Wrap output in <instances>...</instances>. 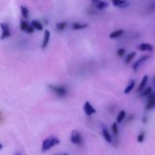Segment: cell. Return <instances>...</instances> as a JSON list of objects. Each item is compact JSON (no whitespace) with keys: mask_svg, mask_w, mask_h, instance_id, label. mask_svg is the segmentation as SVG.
<instances>
[{"mask_svg":"<svg viewBox=\"0 0 155 155\" xmlns=\"http://www.w3.org/2000/svg\"><path fill=\"white\" fill-rule=\"evenodd\" d=\"M60 143V140L56 137H48L43 141L42 145V151L43 152L48 151L55 145Z\"/></svg>","mask_w":155,"mask_h":155,"instance_id":"6da1fadb","label":"cell"},{"mask_svg":"<svg viewBox=\"0 0 155 155\" xmlns=\"http://www.w3.org/2000/svg\"><path fill=\"white\" fill-rule=\"evenodd\" d=\"M48 88L51 92H54L58 97H64L68 93V89L66 86H62V85L50 84L48 85Z\"/></svg>","mask_w":155,"mask_h":155,"instance_id":"7a4b0ae2","label":"cell"},{"mask_svg":"<svg viewBox=\"0 0 155 155\" xmlns=\"http://www.w3.org/2000/svg\"><path fill=\"white\" fill-rule=\"evenodd\" d=\"M0 27L2 29V35L1 37H0L2 40L9 38L12 36V33L10 31V27H9L8 24H7V23H1Z\"/></svg>","mask_w":155,"mask_h":155,"instance_id":"3957f363","label":"cell"},{"mask_svg":"<svg viewBox=\"0 0 155 155\" xmlns=\"http://www.w3.org/2000/svg\"><path fill=\"white\" fill-rule=\"evenodd\" d=\"M71 142L76 145H81L83 142V137L81 134L77 130L72 131L71 134Z\"/></svg>","mask_w":155,"mask_h":155,"instance_id":"277c9868","label":"cell"},{"mask_svg":"<svg viewBox=\"0 0 155 155\" xmlns=\"http://www.w3.org/2000/svg\"><path fill=\"white\" fill-rule=\"evenodd\" d=\"M83 110H84L85 114L87 116H92V114L96 113V110L94 108V107L91 104L89 101H86L85 102L84 105H83Z\"/></svg>","mask_w":155,"mask_h":155,"instance_id":"5b68a950","label":"cell"},{"mask_svg":"<svg viewBox=\"0 0 155 155\" xmlns=\"http://www.w3.org/2000/svg\"><path fill=\"white\" fill-rule=\"evenodd\" d=\"M145 108L146 110H152L155 108V92H151V95L148 97V102Z\"/></svg>","mask_w":155,"mask_h":155,"instance_id":"8992f818","label":"cell"},{"mask_svg":"<svg viewBox=\"0 0 155 155\" xmlns=\"http://www.w3.org/2000/svg\"><path fill=\"white\" fill-rule=\"evenodd\" d=\"M151 55H144L142 56V57H141L140 58L138 59V60L135 62L134 64L133 65V69L135 71H137L139 68L140 67V65L142 64H143L145 61H148L149 58H151Z\"/></svg>","mask_w":155,"mask_h":155,"instance_id":"52a82bcc","label":"cell"},{"mask_svg":"<svg viewBox=\"0 0 155 155\" xmlns=\"http://www.w3.org/2000/svg\"><path fill=\"white\" fill-rule=\"evenodd\" d=\"M50 36H51V33H50L49 30H45V32H44L43 41H42V45H41L42 49H45V48H46V47L48 46V43H49Z\"/></svg>","mask_w":155,"mask_h":155,"instance_id":"ba28073f","label":"cell"},{"mask_svg":"<svg viewBox=\"0 0 155 155\" xmlns=\"http://www.w3.org/2000/svg\"><path fill=\"white\" fill-rule=\"evenodd\" d=\"M101 132H102V135L104 139H105V141L108 143H111L112 142V138L111 136H110V133L108 132V130L107 129V127L102 124V128H101Z\"/></svg>","mask_w":155,"mask_h":155,"instance_id":"9c48e42d","label":"cell"},{"mask_svg":"<svg viewBox=\"0 0 155 155\" xmlns=\"http://www.w3.org/2000/svg\"><path fill=\"white\" fill-rule=\"evenodd\" d=\"M89 27V24L86 23H80V22H74L72 24V29L74 30H81L87 28Z\"/></svg>","mask_w":155,"mask_h":155,"instance_id":"30bf717a","label":"cell"},{"mask_svg":"<svg viewBox=\"0 0 155 155\" xmlns=\"http://www.w3.org/2000/svg\"><path fill=\"white\" fill-rule=\"evenodd\" d=\"M137 49L142 51H152L154 50V47L149 43H141L137 46Z\"/></svg>","mask_w":155,"mask_h":155,"instance_id":"8fae6325","label":"cell"},{"mask_svg":"<svg viewBox=\"0 0 155 155\" xmlns=\"http://www.w3.org/2000/svg\"><path fill=\"white\" fill-rule=\"evenodd\" d=\"M30 25L35 29V30H38V31H42L43 30V26H42V23L40 21H37V20H33L30 23Z\"/></svg>","mask_w":155,"mask_h":155,"instance_id":"7c38bea8","label":"cell"},{"mask_svg":"<svg viewBox=\"0 0 155 155\" xmlns=\"http://www.w3.org/2000/svg\"><path fill=\"white\" fill-rule=\"evenodd\" d=\"M112 3L114 6L119 8H124L129 5V3H127L125 0H112Z\"/></svg>","mask_w":155,"mask_h":155,"instance_id":"4fadbf2b","label":"cell"},{"mask_svg":"<svg viewBox=\"0 0 155 155\" xmlns=\"http://www.w3.org/2000/svg\"><path fill=\"white\" fill-rule=\"evenodd\" d=\"M148 81V76L144 75V77H142V81H141L140 84H139V88H138V92H142V91L145 89V86H146Z\"/></svg>","mask_w":155,"mask_h":155,"instance_id":"5bb4252c","label":"cell"},{"mask_svg":"<svg viewBox=\"0 0 155 155\" xmlns=\"http://www.w3.org/2000/svg\"><path fill=\"white\" fill-rule=\"evenodd\" d=\"M135 85H136V81L134 80H131L129 83L128 86L125 88L124 89V93L125 94H129L135 87Z\"/></svg>","mask_w":155,"mask_h":155,"instance_id":"9a60e30c","label":"cell"},{"mask_svg":"<svg viewBox=\"0 0 155 155\" xmlns=\"http://www.w3.org/2000/svg\"><path fill=\"white\" fill-rule=\"evenodd\" d=\"M124 30H115V31L112 32V33L110 34V36H109V37L112 39H116V38H118L120 37V36H122V35L124 34Z\"/></svg>","mask_w":155,"mask_h":155,"instance_id":"2e32d148","label":"cell"},{"mask_svg":"<svg viewBox=\"0 0 155 155\" xmlns=\"http://www.w3.org/2000/svg\"><path fill=\"white\" fill-rule=\"evenodd\" d=\"M126 116H127V113H126L125 110H120L119 114H118L117 117V124L122 123L124 120V119H125Z\"/></svg>","mask_w":155,"mask_h":155,"instance_id":"e0dca14e","label":"cell"},{"mask_svg":"<svg viewBox=\"0 0 155 155\" xmlns=\"http://www.w3.org/2000/svg\"><path fill=\"white\" fill-rule=\"evenodd\" d=\"M108 6V3L104 1H99L95 4V7L96 8L99 9V10H102V9L106 8Z\"/></svg>","mask_w":155,"mask_h":155,"instance_id":"ac0fdd59","label":"cell"},{"mask_svg":"<svg viewBox=\"0 0 155 155\" xmlns=\"http://www.w3.org/2000/svg\"><path fill=\"white\" fill-rule=\"evenodd\" d=\"M67 27V22L66 21H61V22H58L56 24V29L58 31H63V30H65Z\"/></svg>","mask_w":155,"mask_h":155,"instance_id":"d6986e66","label":"cell"},{"mask_svg":"<svg viewBox=\"0 0 155 155\" xmlns=\"http://www.w3.org/2000/svg\"><path fill=\"white\" fill-rule=\"evenodd\" d=\"M151 92H152V88L150 86V87H148L147 89H143V90L142 91V92H141V94H140V96L141 97H148L150 95H151Z\"/></svg>","mask_w":155,"mask_h":155,"instance_id":"ffe728a7","label":"cell"},{"mask_svg":"<svg viewBox=\"0 0 155 155\" xmlns=\"http://www.w3.org/2000/svg\"><path fill=\"white\" fill-rule=\"evenodd\" d=\"M21 15L24 18L27 19L29 17V10L27 7L24 5H21Z\"/></svg>","mask_w":155,"mask_h":155,"instance_id":"44dd1931","label":"cell"},{"mask_svg":"<svg viewBox=\"0 0 155 155\" xmlns=\"http://www.w3.org/2000/svg\"><path fill=\"white\" fill-rule=\"evenodd\" d=\"M136 55V52H135V51H133V52H130V54H127V58H126L125 59V63L127 64H130V62L132 61V60H133V58H135V56Z\"/></svg>","mask_w":155,"mask_h":155,"instance_id":"7402d4cb","label":"cell"},{"mask_svg":"<svg viewBox=\"0 0 155 155\" xmlns=\"http://www.w3.org/2000/svg\"><path fill=\"white\" fill-rule=\"evenodd\" d=\"M111 130L113 135L114 136H117L118 135V124L117 122L114 123L111 126Z\"/></svg>","mask_w":155,"mask_h":155,"instance_id":"603a6c76","label":"cell"},{"mask_svg":"<svg viewBox=\"0 0 155 155\" xmlns=\"http://www.w3.org/2000/svg\"><path fill=\"white\" fill-rule=\"evenodd\" d=\"M29 25H30V24H29L26 21H21V24H20V28H21V30H22V31L25 32V30H27V28L29 27Z\"/></svg>","mask_w":155,"mask_h":155,"instance_id":"cb8c5ba5","label":"cell"},{"mask_svg":"<svg viewBox=\"0 0 155 155\" xmlns=\"http://www.w3.org/2000/svg\"><path fill=\"white\" fill-rule=\"evenodd\" d=\"M145 140V133L144 132H142L141 133H139V135L137 137V141L139 143H142V142H144Z\"/></svg>","mask_w":155,"mask_h":155,"instance_id":"d4e9b609","label":"cell"},{"mask_svg":"<svg viewBox=\"0 0 155 155\" xmlns=\"http://www.w3.org/2000/svg\"><path fill=\"white\" fill-rule=\"evenodd\" d=\"M117 55L119 56V57L121 58V57H123V56H124V54H125V53H126V50L124 49V48H120L117 50Z\"/></svg>","mask_w":155,"mask_h":155,"instance_id":"484cf974","label":"cell"},{"mask_svg":"<svg viewBox=\"0 0 155 155\" xmlns=\"http://www.w3.org/2000/svg\"><path fill=\"white\" fill-rule=\"evenodd\" d=\"M34 30H35V29L33 28L31 25H29V27H27V30H25V32L27 33H29V34H31V33H33V32H34Z\"/></svg>","mask_w":155,"mask_h":155,"instance_id":"4316f807","label":"cell"},{"mask_svg":"<svg viewBox=\"0 0 155 155\" xmlns=\"http://www.w3.org/2000/svg\"><path fill=\"white\" fill-rule=\"evenodd\" d=\"M142 121L143 124H146V123L148 122V117H147V116H143Z\"/></svg>","mask_w":155,"mask_h":155,"instance_id":"83f0119b","label":"cell"},{"mask_svg":"<svg viewBox=\"0 0 155 155\" xmlns=\"http://www.w3.org/2000/svg\"><path fill=\"white\" fill-rule=\"evenodd\" d=\"M99 1H100V0H91V2H92L93 4H96V3L98 2H99Z\"/></svg>","mask_w":155,"mask_h":155,"instance_id":"f1b7e54d","label":"cell"},{"mask_svg":"<svg viewBox=\"0 0 155 155\" xmlns=\"http://www.w3.org/2000/svg\"><path fill=\"white\" fill-rule=\"evenodd\" d=\"M2 148H3L2 145V144H0V151H1V150L2 149Z\"/></svg>","mask_w":155,"mask_h":155,"instance_id":"f546056e","label":"cell"},{"mask_svg":"<svg viewBox=\"0 0 155 155\" xmlns=\"http://www.w3.org/2000/svg\"><path fill=\"white\" fill-rule=\"evenodd\" d=\"M2 114L0 112V121H2Z\"/></svg>","mask_w":155,"mask_h":155,"instance_id":"4dcf8cb0","label":"cell"},{"mask_svg":"<svg viewBox=\"0 0 155 155\" xmlns=\"http://www.w3.org/2000/svg\"><path fill=\"white\" fill-rule=\"evenodd\" d=\"M154 87H155V77L154 78Z\"/></svg>","mask_w":155,"mask_h":155,"instance_id":"1f68e13d","label":"cell"},{"mask_svg":"<svg viewBox=\"0 0 155 155\" xmlns=\"http://www.w3.org/2000/svg\"><path fill=\"white\" fill-rule=\"evenodd\" d=\"M61 155H68V154H61Z\"/></svg>","mask_w":155,"mask_h":155,"instance_id":"d6a6232c","label":"cell"}]
</instances>
